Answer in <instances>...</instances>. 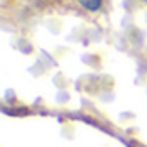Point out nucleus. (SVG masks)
<instances>
[{"label":"nucleus","mask_w":147,"mask_h":147,"mask_svg":"<svg viewBox=\"0 0 147 147\" xmlns=\"http://www.w3.org/2000/svg\"><path fill=\"white\" fill-rule=\"evenodd\" d=\"M80 4L88 11H97L102 5V0H80Z\"/></svg>","instance_id":"f257e3e1"}]
</instances>
